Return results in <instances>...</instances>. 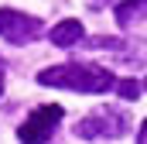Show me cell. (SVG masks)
Returning a JSON list of instances; mask_svg holds the SVG:
<instances>
[{"instance_id": "obj_4", "label": "cell", "mask_w": 147, "mask_h": 144, "mask_svg": "<svg viewBox=\"0 0 147 144\" xmlns=\"http://www.w3.org/2000/svg\"><path fill=\"white\" fill-rule=\"evenodd\" d=\"M65 117V110L58 107V103H48V107H38L21 127H17V137L21 141H48L51 134H55V124Z\"/></svg>"}, {"instance_id": "obj_3", "label": "cell", "mask_w": 147, "mask_h": 144, "mask_svg": "<svg viewBox=\"0 0 147 144\" xmlns=\"http://www.w3.org/2000/svg\"><path fill=\"white\" fill-rule=\"evenodd\" d=\"M41 35V21L31 14H21V10H10L3 7L0 10V38L10 41V45H28Z\"/></svg>"}, {"instance_id": "obj_10", "label": "cell", "mask_w": 147, "mask_h": 144, "mask_svg": "<svg viewBox=\"0 0 147 144\" xmlns=\"http://www.w3.org/2000/svg\"><path fill=\"white\" fill-rule=\"evenodd\" d=\"M144 89H147V82H144Z\"/></svg>"}, {"instance_id": "obj_2", "label": "cell", "mask_w": 147, "mask_h": 144, "mask_svg": "<svg viewBox=\"0 0 147 144\" xmlns=\"http://www.w3.org/2000/svg\"><path fill=\"white\" fill-rule=\"evenodd\" d=\"M127 127H130V120L120 110L103 107V110H96V113H89V117L79 120L75 137H82V141H116V137L127 134Z\"/></svg>"}, {"instance_id": "obj_9", "label": "cell", "mask_w": 147, "mask_h": 144, "mask_svg": "<svg viewBox=\"0 0 147 144\" xmlns=\"http://www.w3.org/2000/svg\"><path fill=\"white\" fill-rule=\"evenodd\" d=\"M0 93H3V72H0Z\"/></svg>"}, {"instance_id": "obj_6", "label": "cell", "mask_w": 147, "mask_h": 144, "mask_svg": "<svg viewBox=\"0 0 147 144\" xmlns=\"http://www.w3.org/2000/svg\"><path fill=\"white\" fill-rule=\"evenodd\" d=\"M147 14V0H123V3H116V21L127 28V24H134V21H140Z\"/></svg>"}, {"instance_id": "obj_5", "label": "cell", "mask_w": 147, "mask_h": 144, "mask_svg": "<svg viewBox=\"0 0 147 144\" xmlns=\"http://www.w3.org/2000/svg\"><path fill=\"white\" fill-rule=\"evenodd\" d=\"M82 24L75 21V17H65V21H58L55 28H51V45H58V48H75L79 41H82Z\"/></svg>"}, {"instance_id": "obj_7", "label": "cell", "mask_w": 147, "mask_h": 144, "mask_svg": "<svg viewBox=\"0 0 147 144\" xmlns=\"http://www.w3.org/2000/svg\"><path fill=\"white\" fill-rule=\"evenodd\" d=\"M113 89H116V93H120L123 100H137V96H140V86H137L134 79H123V82H116Z\"/></svg>"}, {"instance_id": "obj_8", "label": "cell", "mask_w": 147, "mask_h": 144, "mask_svg": "<svg viewBox=\"0 0 147 144\" xmlns=\"http://www.w3.org/2000/svg\"><path fill=\"white\" fill-rule=\"evenodd\" d=\"M137 141H140V144H147V120H144V127H140V134H137Z\"/></svg>"}, {"instance_id": "obj_1", "label": "cell", "mask_w": 147, "mask_h": 144, "mask_svg": "<svg viewBox=\"0 0 147 144\" xmlns=\"http://www.w3.org/2000/svg\"><path fill=\"white\" fill-rule=\"evenodd\" d=\"M38 82L41 86H55V89H75V93H110L116 86L113 72H106L103 65H82V62L41 69Z\"/></svg>"}]
</instances>
